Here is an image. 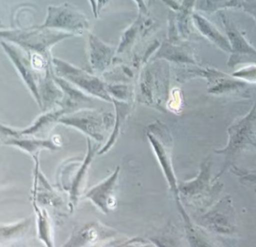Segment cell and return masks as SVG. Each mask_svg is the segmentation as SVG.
Instances as JSON below:
<instances>
[{"instance_id":"obj_4","label":"cell","mask_w":256,"mask_h":247,"mask_svg":"<svg viewBox=\"0 0 256 247\" xmlns=\"http://www.w3.org/2000/svg\"><path fill=\"white\" fill-rule=\"evenodd\" d=\"M90 64L96 69H102L109 65L114 55V49L103 43L96 36L89 34Z\"/></svg>"},{"instance_id":"obj_7","label":"cell","mask_w":256,"mask_h":247,"mask_svg":"<svg viewBox=\"0 0 256 247\" xmlns=\"http://www.w3.org/2000/svg\"><path fill=\"white\" fill-rule=\"evenodd\" d=\"M89 1L90 4H91V7H92L94 16L97 17L98 16V13H97V1L96 0H89Z\"/></svg>"},{"instance_id":"obj_6","label":"cell","mask_w":256,"mask_h":247,"mask_svg":"<svg viewBox=\"0 0 256 247\" xmlns=\"http://www.w3.org/2000/svg\"><path fill=\"white\" fill-rule=\"evenodd\" d=\"M97 1V13L100 14L101 12L102 9L109 2L110 0H96Z\"/></svg>"},{"instance_id":"obj_3","label":"cell","mask_w":256,"mask_h":247,"mask_svg":"<svg viewBox=\"0 0 256 247\" xmlns=\"http://www.w3.org/2000/svg\"><path fill=\"white\" fill-rule=\"evenodd\" d=\"M52 62L60 75L65 76L74 83L101 95L100 91L103 90L102 85L96 78L62 60L54 58Z\"/></svg>"},{"instance_id":"obj_1","label":"cell","mask_w":256,"mask_h":247,"mask_svg":"<svg viewBox=\"0 0 256 247\" xmlns=\"http://www.w3.org/2000/svg\"><path fill=\"white\" fill-rule=\"evenodd\" d=\"M1 35L6 40L16 42L31 53H38L48 57L50 47L60 40L72 37V34L34 26L26 29L6 30L1 31Z\"/></svg>"},{"instance_id":"obj_5","label":"cell","mask_w":256,"mask_h":247,"mask_svg":"<svg viewBox=\"0 0 256 247\" xmlns=\"http://www.w3.org/2000/svg\"><path fill=\"white\" fill-rule=\"evenodd\" d=\"M236 4V0H198L197 7L200 10H215L220 7L235 6Z\"/></svg>"},{"instance_id":"obj_2","label":"cell","mask_w":256,"mask_h":247,"mask_svg":"<svg viewBox=\"0 0 256 247\" xmlns=\"http://www.w3.org/2000/svg\"><path fill=\"white\" fill-rule=\"evenodd\" d=\"M38 26L65 31L73 35H82L89 30L90 21L76 6L64 3L49 6L46 21Z\"/></svg>"}]
</instances>
